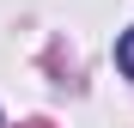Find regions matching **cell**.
<instances>
[{"label":"cell","mask_w":134,"mask_h":128,"mask_svg":"<svg viewBox=\"0 0 134 128\" xmlns=\"http://www.w3.org/2000/svg\"><path fill=\"white\" fill-rule=\"evenodd\" d=\"M116 67L134 79V31H122V43H116Z\"/></svg>","instance_id":"cell-1"},{"label":"cell","mask_w":134,"mask_h":128,"mask_svg":"<svg viewBox=\"0 0 134 128\" xmlns=\"http://www.w3.org/2000/svg\"><path fill=\"white\" fill-rule=\"evenodd\" d=\"M25 128H49V122H25Z\"/></svg>","instance_id":"cell-2"}]
</instances>
